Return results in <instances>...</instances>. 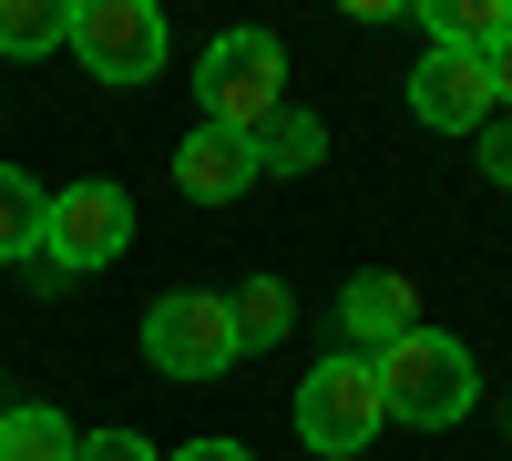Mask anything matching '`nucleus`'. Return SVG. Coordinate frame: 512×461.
<instances>
[{
    "instance_id": "obj_1",
    "label": "nucleus",
    "mask_w": 512,
    "mask_h": 461,
    "mask_svg": "<svg viewBox=\"0 0 512 461\" xmlns=\"http://www.w3.org/2000/svg\"><path fill=\"white\" fill-rule=\"evenodd\" d=\"M369 380H379V410L410 421V431H451V421H472V400H482V369H472V349H461L451 328H400V339L369 359Z\"/></svg>"
},
{
    "instance_id": "obj_14",
    "label": "nucleus",
    "mask_w": 512,
    "mask_h": 461,
    "mask_svg": "<svg viewBox=\"0 0 512 461\" xmlns=\"http://www.w3.org/2000/svg\"><path fill=\"white\" fill-rule=\"evenodd\" d=\"M0 257H41V185L0 164Z\"/></svg>"
},
{
    "instance_id": "obj_17",
    "label": "nucleus",
    "mask_w": 512,
    "mask_h": 461,
    "mask_svg": "<svg viewBox=\"0 0 512 461\" xmlns=\"http://www.w3.org/2000/svg\"><path fill=\"white\" fill-rule=\"evenodd\" d=\"M482 82H492V113H512V31L482 52Z\"/></svg>"
},
{
    "instance_id": "obj_19",
    "label": "nucleus",
    "mask_w": 512,
    "mask_h": 461,
    "mask_svg": "<svg viewBox=\"0 0 512 461\" xmlns=\"http://www.w3.org/2000/svg\"><path fill=\"white\" fill-rule=\"evenodd\" d=\"M0 410H11V390H0Z\"/></svg>"
},
{
    "instance_id": "obj_15",
    "label": "nucleus",
    "mask_w": 512,
    "mask_h": 461,
    "mask_svg": "<svg viewBox=\"0 0 512 461\" xmlns=\"http://www.w3.org/2000/svg\"><path fill=\"white\" fill-rule=\"evenodd\" d=\"M72 461H164V451H154L144 431H82V451H72Z\"/></svg>"
},
{
    "instance_id": "obj_11",
    "label": "nucleus",
    "mask_w": 512,
    "mask_h": 461,
    "mask_svg": "<svg viewBox=\"0 0 512 461\" xmlns=\"http://www.w3.org/2000/svg\"><path fill=\"white\" fill-rule=\"evenodd\" d=\"M226 318H236V349L256 359V349H277V339H287V318H297V298H287L277 277H246L236 298H226Z\"/></svg>"
},
{
    "instance_id": "obj_8",
    "label": "nucleus",
    "mask_w": 512,
    "mask_h": 461,
    "mask_svg": "<svg viewBox=\"0 0 512 461\" xmlns=\"http://www.w3.org/2000/svg\"><path fill=\"white\" fill-rule=\"evenodd\" d=\"M338 328L359 339V359H369V349H390L400 328H420V287H410L400 267H359L349 287H338Z\"/></svg>"
},
{
    "instance_id": "obj_3",
    "label": "nucleus",
    "mask_w": 512,
    "mask_h": 461,
    "mask_svg": "<svg viewBox=\"0 0 512 461\" xmlns=\"http://www.w3.org/2000/svg\"><path fill=\"white\" fill-rule=\"evenodd\" d=\"M379 380H369V359L359 349H338V359H318L308 380H297V441H308L318 461H359L369 441H379Z\"/></svg>"
},
{
    "instance_id": "obj_7",
    "label": "nucleus",
    "mask_w": 512,
    "mask_h": 461,
    "mask_svg": "<svg viewBox=\"0 0 512 461\" xmlns=\"http://www.w3.org/2000/svg\"><path fill=\"white\" fill-rule=\"evenodd\" d=\"M410 113L431 123V134H482V123H492L482 62H472V52H431V62L410 72Z\"/></svg>"
},
{
    "instance_id": "obj_10",
    "label": "nucleus",
    "mask_w": 512,
    "mask_h": 461,
    "mask_svg": "<svg viewBox=\"0 0 512 461\" xmlns=\"http://www.w3.org/2000/svg\"><path fill=\"white\" fill-rule=\"evenodd\" d=\"M246 154H256V175H308V164L328 154V123H318V113H297V103H277V113L246 134Z\"/></svg>"
},
{
    "instance_id": "obj_9",
    "label": "nucleus",
    "mask_w": 512,
    "mask_h": 461,
    "mask_svg": "<svg viewBox=\"0 0 512 461\" xmlns=\"http://www.w3.org/2000/svg\"><path fill=\"white\" fill-rule=\"evenodd\" d=\"M175 185H185L195 205H236V195L256 185V154H246V134H226V123H195V134L175 144Z\"/></svg>"
},
{
    "instance_id": "obj_6",
    "label": "nucleus",
    "mask_w": 512,
    "mask_h": 461,
    "mask_svg": "<svg viewBox=\"0 0 512 461\" xmlns=\"http://www.w3.org/2000/svg\"><path fill=\"white\" fill-rule=\"evenodd\" d=\"M72 52L93 82H154L164 72V11H144V0H72Z\"/></svg>"
},
{
    "instance_id": "obj_18",
    "label": "nucleus",
    "mask_w": 512,
    "mask_h": 461,
    "mask_svg": "<svg viewBox=\"0 0 512 461\" xmlns=\"http://www.w3.org/2000/svg\"><path fill=\"white\" fill-rule=\"evenodd\" d=\"M164 461H256L246 441H185V451H164Z\"/></svg>"
},
{
    "instance_id": "obj_13",
    "label": "nucleus",
    "mask_w": 512,
    "mask_h": 461,
    "mask_svg": "<svg viewBox=\"0 0 512 461\" xmlns=\"http://www.w3.org/2000/svg\"><path fill=\"white\" fill-rule=\"evenodd\" d=\"M52 41H72V11H62V0H0V52H11V62L52 52Z\"/></svg>"
},
{
    "instance_id": "obj_16",
    "label": "nucleus",
    "mask_w": 512,
    "mask_h": 461,
    "mask_svg": "<svg viewBox=\"0 0 512 461\" xmlns=\"http://www.w3.org/2000/svg\"><path fill=\"white\" fill-rule=\"evenodd\" d=\"M472 144H482V175H492V185H512V113H492Z\"/></svg>"
},
{
    "instance_id": "obj_4",
    "label": "nucleus",
    "mask_w": 512,
    "mask_h": 461,
    "mask_svg": "<svg viewBox=\"0 0 512 461\" xmlns=\"http://www.w3.org/2000/svg\"><path fill=\"white\" fill-rule=\"evenodd\" d=\"M134 246V195L123 185H62L41 195V267L52 277H93Z\"/></svg>"
},
{
    "instance_id": "obj_5",
    "label": "nucleus",
    "mask_w": 512,
    "mask_h": 461,
    "mask_svg": "<svg viewBox=\"0 0 512 461\" xmlns=\"http://www.w3.org/2000/svg\"><path fill=\"white\" fill-rule=\"evenodd\" d=\"M144 359L164 380H216V369L246 359V349H236V318H226L216 287H175V298L144 308Z\"/></svg>"
},
{
    "instance_id": "obj_12",
    "label": "nucleus",
    "mask_w": 512,
    "mask_h": 461,
    "mask_svg": "<svg viewBox=\"0 0 512 461\" xmlns=\"http://www.w3.org/2000/svg\"><path fill=\"white\" fill-rule=\"evenodd\" d=\"M82 431L62 421V410H0V461H72Z\"/></svg>"
},
{
    "instance_id": "obj_2",
    "label": "nucleus",
    "mask_w": 512,
    "mask_h": 461,
    "mask_svg": "<svg viewBox=\"0 0 512 461\" xmlns=\"http://www.w3.org/2000/svg\"><path fill=\"white\" fill-rule=\"evenodd\" d=\"M195 93H205V123H226V134H256L277 103H287V52L277 31H216L195 62Z\"/></svg>"
}]
</instances>
